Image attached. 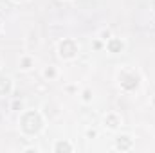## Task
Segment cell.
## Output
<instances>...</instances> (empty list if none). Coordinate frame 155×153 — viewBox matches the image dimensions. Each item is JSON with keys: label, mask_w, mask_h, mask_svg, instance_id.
<instances>
[{"label": "cell", "mask_w": 155, "mask_h": 153, "mask_svg": "<svg viewBox=\"0 0 155 153\" xmlns=\"http://www.w3.org/2000/svg\"><path fill=\"white\" fill-rule=\"evenodd\" d=\"M76 43L72 41V40H65L61 45H60V54L61 56H65V58H71V56H74L76 54Z\"/></svg>", "instance_id": "7a4b0ae2"}, {"label": "cell", "mask_w": 155, "mask_h": 153, "mask_svg": "<svg viewBox=\"0 0 155 153\" xmlns=\"http://www.w3.org/2000/svg\"><path fill=\"white\" fill-rule=\"evenodd\" d=\"M137 83H139V79H137L135 76H123V77H121V85H123L126 90L135 88V86H137Z\"/></svg>", "instance_id": "3957f363"}, {"label": "cell", "mask_w": 155, "mask_h": 153, "mask_svg": "<svg viewBox=\"0 0 155 153\" xmlns=\"http://www.w3.org/2000/svg\"><path fill=\"white\" fill-rule=\"evenodd\" d=\"M107 124H108L110 128H116V126H117V117H114V115L107 117Z\"/></svg>", "instance_id": "ba28073f"}, {"label": "cell", "mask_w": 155, "mask_h": 153, "mask_svg": "<svg viewBox=\"0 0 155 153\" xmlns=\"http://www.w3.org/2000/svg\"><path fill=\"white\" fill-rule=\"evenodd\" d=\"M45 76L52 77V76H54V69H47V70H45Z\"/></svg>", "instance_id": "9c48e42d"}, {"label": "cell", "mask_w": 155, "mask_h": 153, "mask_svg": "<svg viewBox=\"0 0 155 153\" xmlns=\"http://www.w3.org/2000/svg\"><path fill=\"white\" fill-rule=\"evenodd\" d=\"M108 49H110L112 52H121V49H123V43H121L119 40H112V41L108 43Z\"/></svg>", "instance_id": "8992f818"}, {"label": "cell", "mask_w": 155, "mask_h": 153, "mask_svg": "<svg viewBox=\"0 0 155 153\" xmlns=\"http://www.w3.org/2000/svg\"><path fill=\"white\" fill-rule=\"evenodd\" d=\"M132 146V141L128 139V137H119V141H117V148H121V150H128Z\"/></svg>", "instance_id": "277c9868"}, {"label": "cell", "mask_w": 155, "mask_h": 153, "mask_svg": "<svg viewBox=\"0 0 155 153\" xmlns=\"http://www.w3.org/2000/svg\"><path fill=\"white\" fill-rule=\"evenodd\" d=\"M40 126H41V121H40L38 114L29 112V114L24 115V119H22V128H24L27 133H35V132H38Z\"/></svg>", "instance_id": "6da1fadb"}, {"label": "cell", "mask_w": 155, "mask_h": 153, "mask_svg": "<svg viewBox=\"0 0 155 153\" xmlns=\"http://www.w3.org/2000/svg\"><path fill=\"white\" fill-rule=\"evenodd\" d=\"M11 88V83L7 77H0V94H7Z\"/></svg>", "instance_id": "5b68a950"}, {"label": "cell", "mask_w": 155, "mask_h": 153, "mask_svg": "<svg viewBox=\"0 0 155 153\" xmlns=\"http://www.w3.org/2000/svg\"><path fill=\"white\" fill-rule=\"evenodd\" d=\"M71 150H72V148H71L67 142H58V144H56V151H71Z\"/></svg>", "instance_id": "52a82bcc"}, {"label": "cell", "mask_w": 155, "mask_h": 153, "mask_svg": "<svg viewBox=\"0 0 155 153\" xmlns=\"http://www.w3.org/2000/svg\"><path fill=\"white\" fill-rule=\"evenodd\" d=\"M29 65H31V61H29V60H24V67H25V69H27V67H29Z\"/></svg>", "instance_id": "30bf717a"}]
</instances>
